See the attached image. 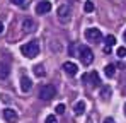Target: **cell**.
Here are the masks:
<instances>
[{"label": "cell", "mask_w": 126, "mask_h": 123, "mask_svg": "<svg viewBox=\"0 0 126 123\" xmlns=\"http://www.w3.org/2000/svg\"><path fill=\"white\" fill-rule=\"evenodd\" d=\"M21 53L26 58H34L38 53H39V44L38 41H29V43H24L21 46Z\"/></svg>", "instance_id": "obj_1"}, {"label": "cell", "mask_w": 126, "mask_h": 123, "mask_svg": "<svg viewBox=\"0 0 126 123\" xmlns=\"http://www.w3.org/2000/svg\"><path fill=\"white\" fill-rule=\"evenodd\" d=\"M55 94H56L55 85H43L41 89H39V99H43V101L53 99V98H55Z\"/></svg>", "instance_id": "obj_2"}, {"label": "cell", "mask_w": 126, "mask_h": 123, "mask_svg": "<svg viewBox=\"0 0 126 123\" xmlns=\"http://www.w3.org/2000/svg\"><path fill=\"white\" fill-rule=\"evenodd\" d=\"M85 40L89 41V43H99V41L102 40V33L97 27H90V29L85 31Z\"/></svg>", "instance_id": "obj_3"}, {"label": "cell", "mask_w": 126, "mask_h": 123, "mask_svg": "<svg viewBox=\"0 0 126 123\" xmlns=\"http://www.w3.org/2000/svg\"><path fill=\"white\" fill-rule=\"evenodd\" d=\"M80 60L84 65H90L94 60V53L89 46H80Z\"/></svg>", "instance_id": "obj_4"}, {"label": "cell", "mask_w": 126, "mask_h": 123, "mask_svg": "<svg viewBox=\"0 0 126 123\" xmlns=\"http://www.w3.org/2000/svg\"><path fill=\"white\" fill-rule=\"evenodd\" d=\"M49 10H51V2H48V0H41V2H38V5H36V14H38V16L48 14Z\"/></svg>", "instance_id": "obj_5"}, {"label": "cell", "mask_w": 126, "mask_h": 123, "mask_svg": "<svg viewBox=\"0 0 126 123\" xmlns=\"http://www.w3.org/2000/svg\"><path fill=\"white\" fill-rule=\"evenodd\" d=\"M3 118L9 123H16L17 122V111H14L12 108H7V109H3Z\"/></svg>", "instance_id": "obj_6"}, {"label": "cell", "mask_w": 126, "mask_h": 123, "mask_svg": "<svg viewBox=\"0 0 126 123\" xmlns=\"http://www.w3.org/2000/svg\"><path fill=\"white\" fill-rule=\"evenodd\" d=\"M63 70H65L68 75H75L77 70H79V67H77L73 62H65V63H63Z\"/></svg>", "instance_id": "obj_7"}, {"label": "cell", "mask_w": 126, "mask_h": 123, "mask_svg": "<svg viewBox=\"0 0 126 123\" xmlns=\"http://www.w3.org/2000/svg\"><path fill=\"white\" fill-rule=\"evenodd\" d=\"M22 29L26 31V33H32L34 29H36V22L32 19H24V22H22Z\"/></svg>", "instance_id": "obj_8"}, {"label": "cell", "mask_w": 126, "mask_h": 123, "mask_svg": "<svg viewBox=\"0 0 126 123\" xmlns=\"http://www.w3.org/2000/svg\"><path fill=\"white\" fill-rule=\"evenodd\" d=\"M31 87H32L31 79H29V77H22V79H21V89H22V92H29V91H31Z\"/></svg>", "instance_id": "obj_9"}, {"label": "cell", "mask_w": 126, "mask_h": 123, "mask_svg": "<svg viewBox=\"0 0 126 123\" xmlns=\"http://www.w3.org/2000/svg\"><path fill=\"white\" fill-rule=\"evenodd\" d=\"M89 79H90V85H92V87H97V85L101 84V79H99V74H97L95 70H92V74L89 75Z\"/></svg>", "instance_id": "obj_10"}, {"label": "cell", "mask_w": 126, "mask_h": 123, "mask_svg": "<svg viewBox=\"0 0 126 123\" xmlns=\"http://www.w3.org/2000/svg\"><path fill=\"white\" fill-rule=\"evenodd\" d=\"M10 74V68L7 63H0V79H7Z\"/></svg>", "instance_id": "obj_11"}, {"label": "cell", "mask_w": 126, "mask_h": 123, "mask_svg": "<svg viewBox=\"0 0 126 123\" xmlns=\"http://www.w3.org/2000/svg\"><path fill=\"white\" fill-rule=\"evenodd\" d=\"M68 14H70V7L68 5H62L60 9H58V16H60V19H66L68 17Z\"/></svg>", "instance_id": "obj_12"}, {"label": "cell", "mask_w": 126, "mask_h": 123, "mask_svg": "<svg viewBox=\"0 0 126 123\" xmlns=\"http://www.w3.org/2000/svg\"><path fill=\"white\" fill-rule=\"evenodd\" d=\"M73 111H75V115H84V111H85V102H84V101L75 102V106H73Z\"/></svg>", "instance_id": "obj_13"}, {"label": "cell", "mask_w": 126, "mask_h": 123, "mask_svg": "<svg viewBox=\"0 0 126 123\" xmlns=\"http://www.w3.org/2000/svg\"><path fill=\"white\" fill-rule=\"evenodd\" d=\"M114 70H116L114 65H106V68H104V72H106L107 77H112V75H114Z\"/></svg>", "instance_id": "obj_14"}, {"label": "cell", "mask_w": 126, "mask_h": 123, "mask_svg": "<svg viewBox=\"0 0 126 123\" xmlns=\"http://www.w3.org/2000/svg\"><path fill=\"white\" fill-rule=\"evenodd\" d=\"M34 74H36L38 77H43V75L46 74V72H44V67H43V65H36V67H34Z\"/></svg>", "instance_id": "obj_15"}, {"label": "cell", "mask_w": 126, "mask_h": 123, "mask_svg": "<svg viewBox=\"0 0 126 123\" xmlns=\"http://www.w3.org/2000/svg\"><path fill=\"white\" fill-rule=\"evenodd\" d=\"M116 43V38L112 36V34H109V36H106V46H112Z\"/></svg>", "instance_id": "obj_16"}, {"label": "cell", "mask_w": 126, "mask_h": 123, "mask_svg": "<svg viewBox=\"0 0 126 123\" xmlns=\"http://www.w3.org/2000/svg\"><path fill=\"white\" fill-rule=\"evenodd\" d=\"M116 55H118L119 58H123V57H126V48H125V46H119V48L116 50Z\"/></svg>", "instance_id": "obj_17"}, {"label": "cell", "mask_w": 126, "mask_h": 123, "mask_svg": "<svg viewBox=\"0 0 126 123\" xmlns=\"http://www.w3.org/2000/svg\"><path fill=\"white\" fill-rule=\"evenodd\" d=\"M94 9H95V7H94V3H92V2H85V5H84V10H85V12H92Z\"/></svg>", "instance_id": "obj_18"}, {"label": "cell", "mask_w": 126, "mask_h": 123, "mask_svg": "<svg viewBox=\"0 0 126 123\" xmlns=\"http://www.w3.org/2000/svg\"><path fill=\"white\" fill-rule=\"evenodd\" d=\"M55 111H56L58 115H63V113H65V104H58V106L55 108Z\"/></svg>", "instance_id": "obj_19"}, {"label": "cell", "mask_w": 126, "mask_h": 123, "mask_svg": "<svg viewBox=\"0 0 126 123\" xmlns=\"http://www.w3.org/2000/svg\"><path fill=\"white\" fill-rule=\"evenodd\" d=\"M44 123H58V120H56L55 115H49V116L46 118V122H44Z\"/></svg>", "instance_id": "obj_20"}, {"label": "cell", "mask_w": 126, "mask_h": 123, "mask_svg": "<svg viewBox=\"0 0 126 123\" xmlns=\"http://www.w3.org/2000/svg\"><path fill=\"white\" fill-rule=\"evenodd\" d=\"M101 94H102V96H109V94H111V89H102V92H101Z\"/></svg>", "instance_id": "obj_21"}, {"label": "cell", "mask_w": 126, "mask_h": 123, "mask_svg": "<svg viewBox=\"0 0 126 123\" xmlns=\"http://www.w3.org/2000/svg\"><path fill=\"white\" fill-rule=\"evenodd\" d=\"M10 2H12V3H16V5H21L24 0H10Z\"/></svg>", "instance_id": "obj_22"}, {"label": "cell", "mask_w": 126, "mask_h": 123, "mask_svg": "<svg viewBox=\"0 0 126 123\" xmlns=\"http://www.w3.org/2000/svg\"><path fill=\"white\" fill-rule=\"evenodd\" d=\"M104 123H114V120H112V118H106Z\"/></svg>", "instance_id": "obj_23"}, {"label": "cell", "mask_w": 126, "mask_h": 123, "mask_svg": "<svg viewBox=\"0 0 126 123\" xmlns=\"http://www.w3.org/2000/svg\"><path fill=\"white\" fill-rule=\"evenodd\" d=\"M2 31H3V24L0 22V34H2Z\"/></svg>", "instance_id": "obj_24"}, {"label": "cell", "mask_w": 126, "mask_h": 123, "mask_svg": "<svg viewBox=\"0 0 126 123\" xmlns=\"http://www.w3.org/2000/svg\"><path fill=\"white\" fill-rule=\"evenodd\" d=\"M125 115H126V104H125Z\"/></svg>", "instance_id": "obj_25"}, {"label": "cell", "mask_w": 126, "mask_h": 123, "mask_svg": "<svg viewBox=\"0 0 126 123\" xmlns=\"http://www.w3.org/2000/svg\"><path fill=\"white\" fill-rule=\"evenodd\" d=\"M125 41H126V31H125Z\"/></svg>", "instance_id": "obj_26"}]
</instances>
